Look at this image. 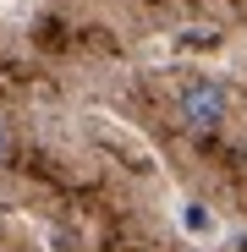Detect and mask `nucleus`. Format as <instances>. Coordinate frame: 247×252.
<instances>
[{"instance_id": "nucleus-2", "label": "nucleus", "mask_w": 247, "mask_h": 252, "mask_svg": "<svg viewBox=\"0 0 247 252\" xmlns=\"http://www.w3.org/2000/svg\"><path fill=\"white\" fill-rule=\"evenodd\" d=\"M181 225H187V230H209V214H203L198 203H187V214H181Z\"/></svg>"}, {"instance_id": "nucleus-1", "label": "nucleus", "mask_w": 247, "mask_h": 252, "mask_svg": "<svg viewBox=\"0 0 247 252\" xmlns=\"http://www.w3.org/2000/svg\"><path fill=\"white\" fill-rule=\"evenodd\" d=\"M176 115H181L187 132H220V126L231 121V94H225V82H214V77L187 82V88L176 94Z\"/></svg>"}, {"instance_id": "nucleus-3", "label": "nucleus", "mask_w": 247, "mask_h": 252, "mask_svg": "<svg viewBox=\"0 0 247 252\" xmlns=\"http://www.w3.org/2000/svg\"><path fill=\"white\" fill-rule=\"evenodd\" d=\"M6 154H11V126L0 121V159H6Z\"/></svg>"}]
</instances>
